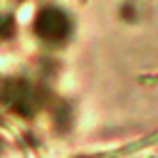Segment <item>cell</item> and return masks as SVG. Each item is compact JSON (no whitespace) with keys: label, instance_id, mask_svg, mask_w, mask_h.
<instances>
[{"label":"cell","instance_id":"6da1fadb","mask_svg":"<svg viewBox=\"0 0 158 158\" xmlns=\"http://www.w3.org/2000/svg\"><path fill=\"white\" fill-rule=\"evenodd\" d=\"M37 35L47 42H62L69 35V20L64 17V12L47 7L37 17Z\"/></svg>","mask_w":158,"mask_h":158}]
</instances>
